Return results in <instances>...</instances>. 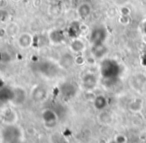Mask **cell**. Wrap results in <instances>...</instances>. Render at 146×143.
Instances as JSON below:
<instances>
[{
    "instance_id": "obj_1",
    "label": "cell",
    "mask_w": 146,
    "mask_h": 143,
    "mask_svg": "<svg viewBox=\"0 0 146 143\" xmlns=\"http://www.w3.org/2000/svg\"><path fill=\"white\" fill-rule=\"evenodd\" d=\"M2 140L4 143H21L22 132L14 124H8L2 131Z\"/></svg>"
},
{
    "instance_id": "obj_2",
    "label": "cell",
    "mask_w": 146,
    "mask_h": 143,
    "mask_svg": "<svg viewBox=\"0 0 146 143\" xmlns=\"http://www.w3.org/2000/svg\"><path fill=\"white\" fill-rule=\"evenodd\" d=\"M43 120H44V123L47 127H54L57 123V120H58V117H57V114L55 111L51 110V109H46L44 110L42 114Z\"/></svg>"
},
{
    "instance_id": "obj_3",
    "label": "cell",
    "mask_w": 146,
    "mask_h": 143,
    "mask_svg": "<svg viewBox=\"0 0 146 143\" xmlns=\"http://www.w3.org/2000/svg\"><path fill=\"white\" fill-rule=\"evenodd\" d=\"M25 100H26V92H25L24 89L20 88V87H16V88L12 89V99H11V102L16 105H20Z\"/></svg>"
},
{
    "instance_id": "obj_4",
    "label": "cell",
    "mask_w": 146,
    "mask_h": 143,
    "mask_svg": "<svg viewBox=\"0 0 146 143\" xmlns=\"http://www.w3.org/2000/svg\"><path fill=\"white\" fill-rule=\"evenodd\" d=\"M104 38H105V32L103 29L99 28V27L94 28L92 32L90 33V41L93 45L102 44Z\"/></svg>"
},
{
    "instance_id": "obj_5",
    "label": "cell",
    "mask_w": 146,
    "mask_h": 143,
    "mask_svg": "<svg viewBox=\"0 0 146 143\" xmlns=\"http://www.w3.org/2000/svg\"><path fill=\"white\" fill-rule=\"evenodd\" d=\"M18 44L21 48L23 49H27L33 44V37L31 34L27 32L21 33L18 37Z\"/></svg>"
},
{
    "instance_id": "obj_6",
    "label": "cell",
    "mask_w": 146,
    "mask_h": 143,
    "mask_svg": "<svg viewBox=\"0 0 146 143\" xmlns=\"http://www.w3.org/2000/svg\"><path fill=\"white\" fill-rule=\"evenodd\" d=\"M92 7L88 2H83L77 7V14L81 19H87L91 15Z\"/></svg>"
},
{
    "instance_id": "obj_7",
    "label": "cell",
    "mask_w": 146,
    "mask_h": 143,
    "mask_svg": "<svg viewBox=\"0 0 146 143\" xmlns=\"http://www.w3.org/2000/svg\"><path fill=\"white\" fill-rule=\"evenodd\" d=\"M96 83H97V79H96L95 75L92 73H87L82 78V84H83L84 88L87 90L93 89L96 86Z\"/></svg>"
},
{
    "instance_id": "obj_8",
    "label": "cell",
    "mask_w": 146,
    "mask_h": 143,
    "mask_svg": "<svg viewBox=\"0 0 146 143\" xmlns=\"http://www.w3.org/2000/svg\"><path fill=\"white\" fill-rule=\"evenodd\" d=\"M47 97V91L45 90L44 87L42 86H36L32 90V98L36 102H42L46 99Z\"/></svg>"
},
{
    "instance_id": "obj_9",
    "label": "cell",
    "mask_w": 146,
    "mask_h": 143,
    "mask_svg": "<svg viewBox=\"0 0 146 143\" xmlns=\"http://www.w3.org/2000/svg\"><path fill=\"white\" fill-rule=\"evenodd\" d=\"M11 99H12V89L1 87L0 88V104L11 102Z\"/></svg>"
},
{
    "instance_id": "obj_10",
    "label": "cell",
    "mask_w": 146,
    "mask_h": 143,
    "mask_svg": "<svg viewBox=\"0 0 146 143\" xmlns=\"http://www.w3.org/2000/svg\"><path fill=\"white\" fill-rule=\"evenodd\" d=\"M70 49L75 53H81L85 49V43L79 38H74L70 43Z\"/></svg>"
},
{
    "instance_id": "obj_11",
    "label": "cell",
    "mask_w": 146,
    "mask_h": 143,
    "mask_svg": "<svg viewBox=\"0 0 146 143\" xmlns=\"http://www.w3.org/2000/svg\"><path fill=\"white\" fill-rule=\"evenodd\" d=\"M48 37H49V40L51 42L55 43V44H59L64 39V35H63L62 31L58 30V29H53L52 31H50Z\"/></svg>"
},
{
    "instance_id": "obj_12",
    "label": "cell",
    "mask_w": 146,
    "mask_h": 143,
    "mask_svg": "<svg viewBox=\"0 0 146 143\" xmlns=\"http://www.w3.org/2000/svg\"><path fill=\"white\" fill-rule=\"evenodd\" d=\"M106 51H107V49H106V47L104 46L103 43H102V44L93 45V46H92L91 52L95 58H101V57H103L104 55H105Z\"/></svg>"
},
{
    "instance_id": "obj_13",
    "label": "cell",
    "mask_w": 146,
    "mask_h": 143,
    "mask_svg": "<svg viewBox=\"0 0 146 143\" xmlns=\"http://www.w3.org/2000/svg\"><path fill=\"white\" fill-rule=\"evenodd\" d=\"M74 58H73V56L71 54H69V53H66V54H64L62 57H61L60 59V65L63 67V68H69L70 66H72L73 62H74Z\"/></svg>"
},
{
    "instance_id": "obj_14",
    "label": "cell",
    "mask_w": 146,
    "mask_h": 143,
    "mask_svg": "<svg viewBox=\"0 0 146 143\" xmlns=\"http://www.w3.org/2000/svg\"><path fill=\"white\" fill-rule=\"evenodd\" d=\"M61 92H62V94L65 95V96L71 97L75 94V88H74L73 85L70 84V83H65V84H63L62 86H61Z\"/></svg>"
},
{
    "instance_id": "obj_15",
    "label": "cell",
    "mask_w": 146,
    "mask_h": 143,
    "mask_svg": "<svg viewBox=\"0 0 146 143\" xmlns=\"http://www.w3.org/2000/svg\"><path fill=\"white\" fill-rule=\"evenodd\" d=\"M107 105V101H106V98L102 95H99V96L95 97L94 99V106L96 107L99 110H103L104 108Z\"/></svg>"
},
{
    "instance_id": "obj_16",
    "label": "cell",
    "mask_w": 146,
    "mask_h": 143,
    "mask_svg": "<svg viewBox=\"0 0 146 143\" xmlns=\"http://www.w3.org/2000/svg\"><path fill=\"white\" fill-rule=\"evenodd\" d=\"M6 33L8 35H11V36H15L17 35V33L19 32V27L16 23H10L6 26Z\"/></svg>"
},
{
    "instance_id": "obj_17",
    "label": "cell",
    "mask_w": 146,
    "mask_h": 143,
    "mask_svg": "<svg viewBox=\"0 0 146 143\" xmlns=\"http://www.w3.org/2000/svg\"><path fill=\"white\" fill-rule=\"evenodd\" d=\"M114 3H115L116 5H119V6H123V5H125L126 3H128V1L129 0H113Z\"/></svg>"
},
{
    "instance_id": "obj_18",
    "label": "cell",
    "mask_w": 146,
    "mask_h": 143,
    "mask_svg": "<svg viewBox=\"0 0 146 143\" xmlns=\"http://www.w3.org/2000/svg\"><path fill=\"white\" fill-rule=\"evenodd\" d=\"M41 4H42V0H33V5H34L35 7H40Z\"/></svg>"
},
{
    "instance_id": "obj_19",
    "label": "cell",
    "mask_w": 146,
    "mask_h": 143,
    "mask_svg": "<svg viewBox=\"0 0 146 143\" xmlns=\"http://www.w3.org/2000/svg\"><path fill=\"white\" fill-rule=\"evenodd\" d=\"M13 1H14V2H19L20 0H13Z\"/></svg>"
},
{
    "instance_id": "obj_20",
    "label": "cell",
    "mask_w": 146,
    "mask_h": 143,
    "mask_svg": "<svg viewBox=\"0 0 146 143\" xmlns=\"http://www.w3.org/2000/svg\"><path fill=\"white\" fill-rule=\"evenodd\" d=\"M0 142H1V139H0Z\"/></svg>"
}]
</instances>
